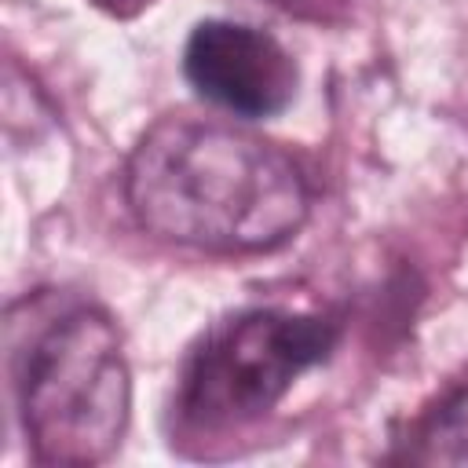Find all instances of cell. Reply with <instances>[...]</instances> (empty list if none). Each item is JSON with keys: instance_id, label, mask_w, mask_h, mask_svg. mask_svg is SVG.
I'll list each match as a JSON object with an SVG mask.
<instances>
[{"instance_id": "obj_3", "label": "cell", "mask_w": 468, "mask_h": 468, "mask_svg": "<svg viewBox=\"0 0 468 468\" xmlns=\"http://www.w3.org/2000/svg\"><path fill=\"white\" fill-rule=\"evenodd\" d=\"M336 344L340 322L318 311L249 307L212 322L176 373V431L205 442L252 428Z\"/></svg>"}, {"instance_id": "obj_5", "label": "cell", "mask_w": 468, "mask_h": 468, "mask_svg": "<svg viewBox=\"0 0 468 468\" xmlns=\"http://www.w3.org/2000/svg\"><path fill=\"white\" fill-rule=\"evenodd\" d=\"M395 457L413 464H468V384L450 388L420 410L399 439Z\"/></svg>"}, {"instance_id": "obj_6", "label": "cell", "mask_w": 468, "mask_h": 468, "mask_svg": "<svg viewBox=\"0 0 468 468\" xmlns=\"http://www.w3.org/2000/svg\"><path fill=\"white\" fill-rule=\"evenodd\" d=\"M99 11H106V15H113V18H135V15H143L154 0H91Z\"/></svg>"}, {"instance_id": "obj_4", "label": "cell", "mask_w": 468, "mask_h": 468, "mask_svg": "<svg viewBox=\"0 0 468 468\" xmlns=\"http://www.w3.org/2000/svg\"><path fill=\"white\" fill-rule=\"evenodd\" d=\"M183 73L205 102L245 121L278 117L300 88L296 58L267 29L230 18H205L190 29Z\"/></svg>"}, {"instance_id": "obj_1", "label": "cell", "mask_w": 468, "mask_h": 468, "mask_svg": "<svg viewBox=\"0 0 468 468\" xmlns=\"http://www.w3.org/2000/svg\"><path fill=\"white\" fill-rule=\"evenodd\" d=\"M124 197L135 223L201 252H271L300 234L311 190L274 143L208 117L168 113L128 154Z\"/></svg>"}, {"instance_id": "obj_2", "label": "cell", "mask_w": 468, "mask_h": 468, "mask_svg": "<svg viewBox=\"0 0 468 468\" xmlns=\"http://www.w3.org/2000/svg\"><path fill=\"white\" fill-rule=\"evenodd\" d=\"M11 384L37 464H102L128 431L132 373L121 333L99 303L73 300L11 351Z\"/></svg>"}]
</instances>
